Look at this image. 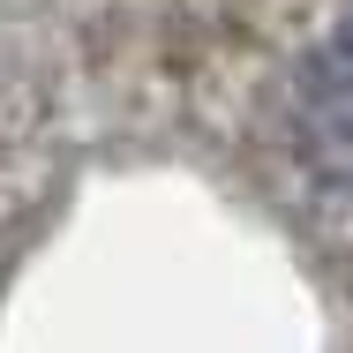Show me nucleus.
Listing matches in <instances>:
<instances>
[{
	"instance_id": "1",
	"label": "nucleus",
	"mask_w": 353,
	"mask_h": 353,
	"mask_svg": "<svg viewBox=\"0 0 353 353\" xmlns=\"http://www.w3.org/2000/svg\"><path fill=\"white\" fill-rule=\"evenodd\" d=\"M293 136L316 181L353 196V23L331 30L293 83Z\"/></svg>"
}]
</instances>
